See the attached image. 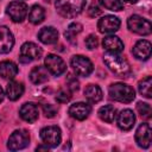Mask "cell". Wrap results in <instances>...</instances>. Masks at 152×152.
<instances>
[{
    "mask_svg": "<svg viewBox=\"0 0 152 152\" xmlns=\"http://www.w3.org/2000/svg\"><path fill=\"white\" fill-rule=\"evenodd\" d=\"M103 62L107 65V68L112 72H114L116 76L126 77L129 74V64H128V62L124 57L118 55V53L107 51L103 55Z\"/></svg>",
    "mask_w": 152,
    "mask_h": 152,
    "instance_id": "1",
    "label": "cell"
},
{
    "mask_svg": "<svg viewBox=\"0 0 152 152\" xmlns=\"http://www.w3.org/2000/svg\"><path fill=\"white\" fill-rule=\"evenodd\" d=\"M86 2L87 0H56L55 6L62 17L75 18L83 11Z\"/></svg>",
    "mask_w": 152,
    "mask_h": 152,
    "instance_id": "2",
    "label": "cell"
},
{
    "mask_svg": "<svg viewBox=\"0 0 152 152\" xmlns=\"http://www.w3.org/2000/svg\"><path fill=\"white\" fill-rule=\"evenodd\" d=\"M108 93H109V97L110 99H113V100H115L118 102H122V103H129L135 97L134 89L131 86L121 83V82L112 83L109 86Z\"/></svg>",
    "mask_w": 152,
    "mask_h": 152,
    "instance_id": "3",
    "label": "cell"
},
{
    "mask_svg": "<svg viewBox=\"0 0 152 152\" xmlns=\"http://www.w3.org/2000/svg\"><path fill=\"white\" fill-rule=\"evenodd\" d=\"M127 26L132 32H134L137 34H141V36H147L152 32L151 23L147 19H145L138 14H133L128 18Z\"/></svg>",
    "mask_w": 152,
    "mask_h": 152,
    "instance_id": "4",
    "label": "cell"
},
{
    "mask_svg": "<svg viewBox=\"0 0 152 152\" xmlns=\"http://www.w3.org/2000/svg\"><path fill=\"white\" fill-rule=\"evenodd\" d=\"M70 65L77 75L84 76V77L89 76L94 70V66H93V63L90 62V59L82 55L72 56L70 59Z\"/></svg>",
    "mask_w": 152,
    "mask_h": 152,
    "instance_id": "5",
    "label": "cell"
},
{
    "mask_svg": "<svg viewBox=\"0 0 152 152\" xmlns=\"http://www.w3.org/2000/svg\"><path fill=\"white\" fill-rule=\"evenodd\" d=\"M40 138L43 140V144L46 145L48 147H57L62 140L61 129L57 126L44 127L40 131Z\"/></svg>",
    "mask_w": 152,
    "mask_h": 152,
    "instance_id": "6",
    "label": "cell"
},
{
    "mask_svg": "<svg viewBox=\"0 0 152 152\" xmlns=\"http://www.w3.org/2000/svg\"><path fill=\"white\" fill-rule=\"evenodd\" d=\"M28 142H30L28 133L25 129H17L10 135L7 147L11 151H18V150L25 148L28 145Z\"/></svg>",
    "mask_w": 152,
    "mask_h": 152,
    "instance_id": "7",
    "label": "cell"
},
{
    "mask_svg": "<svg viewBox=\"0 0 152 152\" xmlns=\"http://www.w3.org/2000/svg\"><path fill=\"white\" fill-rule=\"evenodd\" d=\"M42 57V49L34 43H24L20 48V61L23 63H30L31 61L39 59Z\"/></svg>",
    "mask_w": 152,
    "mask_h": 152,
    "instance_id": "8",
    "label": "cell"
},
{
    "mask_svg": "<svg viewBox=\"0 0 152 152\" xmlns=\"http://www.w3.org/2000/svg\"><path fill=\"white\" fill-rule=\"evenodd\" d=\"M45 68L48 69V71L55 76H59L62 75L65 70H66V65L64 63V61L53 53H49L45 57Z\"/></svg>",
    "mask_w": 152,
    "mask_h": 152,
    "instance_id": "9",
    "label": "cell"
},
{
    "mask_svg": "<svg viewBox=\"0 0 152 152\" xmlns=\"http://www.w3.org/2000/svg\"><path fill=\"white\" fill-rule=\"evenodd\" d=\"M6 12L14 23H21L27 14V6L23 1H12L7 6Z\"/></svg>",
    "mask_w": 152,
    "mask_h": 152,
    "instance_id": "10",
    "label": "cell"
},
{
    "mask_svg": "<svg viewBox=\"0 0 152 152\" xmlns=\"http://www.w3.org/2000/svg\"><path fill=\"white\" fill-rule=\"evenodd\" d=\"M120 19L114 15H104L97 23V28L101 33H114L120 27Z\"/></svg>",
    "mask_w": 152,
    "mask_h": 152,
    "instance_id": "11",
    "label": "cell"
},
{
    "mask_svg": "<svg viewBox=\"0 0 152 152\" xmlns=\"http://www.w3.org/2000/svg\"><path fill=\"white\" fill-rule=\"evenodd\" d=\"M90 112H91V107H90V104H88L86 102H76V103L71 104L68 110V113L71 118L80 120V121L87 119L89 116Z\"/></svg>",
    "mask_w": 152,
    "mask_h": 152,
    "instance_id": "12",
    "label": "cell"
},
{
    "mask_svg": "<svg viewBox=\"0 0 152 152\" xmlns=\"http://www.w3.org/2000/svg\"><path fill=\"white\" fill-rule=\"evenodd\" d=\"M135 141L138 146L147 148L151 145V126L147 122L141 124L135 132Z\"/></svg>",
    "mask_w": 152,
    "mask_h": 152,
    "instance_id": "13",
    "label": "cell"
},
{
    "mask_svg": "<svg viewBox=\"0 0 152 152\" xmlns=\"http://www.w3.org/2000/svg\"><path fill=\"white\" fill-rule=\"evenodd\" d=\"M116 124L120 129L129 131L135 124V115L131 109H122L116 118Z\"/></svg>",
    "mask_w": 152,
    "mask_h": 152,
    "instance_id": "14",
    "label": "cell"
},
{
    "mask_svg": "<svg viewBox=\"0 0 152 152\" xmlns=\"http://www.w3.org/2000/svg\"><path fill=\"white\" fill-rule=\"evenodd\" d=\"M14 45V37L7 26H0V53H7Z\"/></svg>",
    "mask_w": 152,
    "mask_h": 152,
    "instance_id": "15",
    "label": "cell"
},
{
    "mask_svg": "<svg viewBox=\"0 0 152 152\" xmlns=\"http://www.w3.org/2000/svg\"><path fill=\"white\" fill-rule=\"evenodd\" d=\"M151 49H152L151 48V43L148 40L141 39V40L135 43V45L133 46L132 52L135 56V58L141 59V61H146L151 56Z\"/></svg>",
    "mask_w": 152,
    "mask_h": 152,
    "instance_id": "16",
    "label": "cell"
},
{
    "mask_svg": "<svg viewBox=\"0 0 152 152\" xmlns=\"http://www.w3.org/2000/svg\"><path fill=\"white\" fill-rule=\"evenodd\" d=\"M19 114L23 120L32 124L38 119V107L33 102H26L21 106Z\"/></svg>",
    "mask_w": 152,
    "mask_h": 152,
    "instance_id": "17",
    "label": "cell"
},
{
    "mask_svg": "<svg viewBox=\"0 0 152 152\" xmlns=\"http://www.w3.org/2000/svg\"><path fill=\"white\" fill-rule=\"evenodd\" d=\"M102 45L108 52L120 53L124 50V43L116 36H107V37H104L103 40H102Z\"/></svg>",
    "mask_w": 152,
    "mask_h": 152,
    "instance_id": "18",
    "label": "cell"
},
{
    "mask_svg": "<svg viewBox=\"0 0 152 152\" xmlns=\"http://www.w3.org/2000/svg\"><path fill=\"white\" fill-rule=\"evenodd\" d=\"M38 38L43 44H55L58 39V32L52 26H46L40 28L38 32Z\"/></svg>",
    "mask_w": 152,
    "mask_h": 152,
    "instance_id": "19",
    "label": "cell"
},
{
    "mask_svg": "<svg viewBox=\"0 0 152 152\" xmlns=\"http://www.w3.org/2000/svg\"><path fill=\"white\" fill-rule=\"evenodd\" d=\"M30 80L34 84L45 83L49 80V71H48V69L45 66H42V65L34 66L31 70V72H30Z\"/></svg>",
    "mask_w": 152,
    "mask_h": 152,
    "instance_id": "20",
    "label": "cell"
},
{
    "mask_svg": "<svg viewBox=\"0 0 152 152\" xmlns=\"http://www.w3.org/2000/svg\"><path fill=\"white\" fill-rule=\"evenodd\" d=\"M24 93V84L18 81H11L6 87V95L11 101L18 100Z\"/></svg>",
    "mask_w": 152,
    "mask_h": 152,
    "instance_id": "21",
    "label": "cell"
},
{
    "mask_svg": "<svg viewBox=\"0 0 152 152\" xmlns=\"http://www.w3.org/2000/svg\"><path fill=\"white\" fill-rule=\"evenodd\" d=\"M18 74V66L11 61L0 63V76L5 80H13Z\"/></svg>",
    "mask_w": 152,
    "mask_h": 152,
    "instance_id": "22",
    "label": "cell"
},
{
    "mask_svg": "<svg viewBox=\"0 0 152 152\" xmlns=\"http://www.w3.org/2000/svg\"><path fill=\"white\" fill-rule=\"evenodd\" d=\"M84 96L89 102L96 103L102 99V90L97 84H88L84 89Z\"/></svg>",
    "mask_w": 152,
    "mask_h": 152,
    "instance_id": "23",
    "label": "cell"
},
{
    "mask_svg": "<svg viewBox=\"0 0 152 152\" xmlns=\"http://www.w3.org/2000/svg\"><path fill=\"white\" fill-rule=\"evenodd\" d=\"M45 18V11L39 5H33L28 11V20L32 24H40Z\"/></svg>",
    "mask_w": 152,
    "mask_h": 152,
    "instance_id": "24",
    "label": "cell"
},
{
    "mask_svg": "<svg viewBox=\"0 0 152 152\" xmlns=\"http://www.w3.org/2000/svg\"><path fill=\"white\" fill-rule=\"evenodd\" d=\"M97 114H99V116H100V119H101L102 121H106V122H109V124H110V122L114 121V119H115V116H116V109H115L113 106L107 104V106L101 107V108L99 109Z\"/></svg>",
    "mask_w": 152,
    "mask_h": 152,
    "instance_id": "25",
    "label": "cell"
},
{
    "mask_svg": "<svg viewBox=\"0 0 152 152\" xmlns=\"http://www.w3.org/2000/svg\"><path fill=\"white\" fill-rule=\"evenodd\" d=\"M152 77L147 76L145 78H142L139 83H138V90L139 93L145 96L146 99H151L152 97Z\"/></svg>",
    "mask_w": 152,
    "mask_h": 152,
    "instance_id": "26",
    "label": "cell"
},
{
    "mask_svg": "<svg viewBox=\"0 0 152 152\" xmlns=\"http://www.w3.org/2000/svg\"><path fill=\"white\" fill-rule=\"evenodd\" d=\"M82 28H83V26H82L80 23H71V24L68 26L66 31L64 32V36H65V38H66L70 43L76 44L75 37L82 31Z\"/></svg>",
    "mask_w": 152,
    "mask_h": 152,
    "instance_id": "27",
    "label": "cell"
},
{
    "mask_svg": "<svg viewBox=\"0 0 152 152\" xmlns=\"http://www.w3.org/2000/svg\"><path fill=\"white\" fill-rule=\"evenodd\" d=\"M99 2L107 10L119 12L124 8V4L121 0H99Z\"/></svg>",
    "mask_w": 152,
    "mask_h": 152,
    "instance_id": "28",
    "label": "cell"
},
{
    "mask_svg": "<svg viewBox=\"0 0 152 152\" xmlns=\"http://www.w3.org/2000/svg\"><path fill=\"white\" fill-rule=\"evenodd\" d=\"M137 110L140 114L141 118L144 119H150L151 118V107L146 102H138L137 103Z\"/></svg>",
    "mask_w": 152,
    "mask_h": 152,
    "instance_id": "29",
    "label": "cell"
},
{
    "mask_svg": "<svg viewBox=\"0 0 152 152\" xmlns=\"http://www.w3.org/2000/svg\"><path fill=\"white\" fill-rule=\"evenodd\" d=\"M71 100V90L70 89H59L56 94V101L59 103H66Z\"/></svg>",
    "mask_w": 152,
    "mask_h": 152,
    "instance_id": "30",
    "label": "cell"
},
{
    "mask_svg": "<svg viewBox=\"0 0 152 152\" xmlns=\"http://www.w3.org/2000/svg\"><path fill=\"white\" fill-rule=\"evenodd\" d=\"M86 45H87V48L89 49V50H94V49H96L97 48V45H99V40H97V37L95 36V34H89L87 38H86Z\"/></svg>",
    "mask_w": 152,
    "mask_h": 152,
    "instance_id": "31",
    "label": "cell"
},
{
    "mask_svg": "<svg viewBox=\"0 0 152 152\" xmlns=\"http://www.w3.org/2000/svg\"><path fill=\"white\" fill-rule=\"evenodd\" d=\"M43 112L46 118H53L57 114V109L55 108V106H52L50 103H46L43 106Z\"/></svg>",
    "mask_w": 152,
    "mask_h": 152,
    "instance_id": "32",
    "label": "cell"
},
{
    "mask_svg": "<svg viewBox=\"0 0 152 152\" xmlns=\"http://www.w3.org/2000/svg\"><path fill=\"white\" fill-rule=\"evenodd\" d=\"M78 81L76 77H74L72 75H69L68 77V89H70L71 91H75L78 89Z\"/></svg>",
    "mask_w": 152,
    "mask_h": 152,
    "instance_id": "33",
    "label": "cell"
},
{
    "mask_svg": "<svg viewBox=\"0 0 152 152\" xmlns=\"http://www.w3.org/2000/svg\"><path fill=\"white\" fill-rule=\"evenodd\" d=\"M100 13H101V10L99 8V6H96L95 4L90 5V7H89V10H88V14H89V17L95 18V17L100 15Z\"/></svg>",
    "mask_w": 152,
    "mask_h": 152,
    "instance_id": "34",
    "label": "cell"
},
{
    "mask_svg": "<svg viewBox=\"0 0 152 152\" xmlns=\"http://www.w3.org/2000/svg\"><path fill=\"white\" fill-rule=\"evenodd\" d=\"M4 100V90H2V88L0 87V102Z\"/></svg>",
    "mask_w": 152,
    "mask_h": 152,
    "instance_id": "35",
    "label": "cell"
},
{
    "mask_svg": "<svg viewBox=\"0 0 152 152\" xmlns=\"http://www.w3.org/2000/svg\"><path fill=\"white\" fill-rule=\"evenodd\" d=\"M48 148H49V147L45 145V146H38L36 150H37V151H39V150H48Z\"/></svg>",
    "mask_w": 152,
    "mask_h": 152,
    "instance_id": "36",
    "label": "cell"
},
{
    "mask_svg": "<svg viewBox=\"0 0 152 152\" xmlns=\"http://www.w3.org/2000/svg\"><path fill=\"white\" fill-rule=\"evenodd\" d=\"M124 1H126V2H128V4H135L138 0H124Z\"/></svg>",
    "mask_w": 152,
    "mask_h": 152,
    "instance_id": "37",
    "label": "cell"
}]
</instances>
